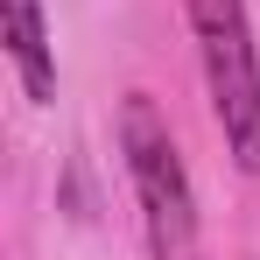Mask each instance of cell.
Here are the masks:
<instances>
[{
    "instance_id": "obj_2",
    "label": "cell",
    "mask_w": 260,
    "mask_h": 260,
    "mask_svg": "<svg viewBox=\"0 0 260 260\" xmlns=\"http://www.w3.org/2000/svg\"><path fill=\"white\" fill-rule=\"evenodd\" d=\"M120 148H127V176L148 204V225H155V253H190V232H197V204H190V176H183V155H176L169 127L155 113L148 91H127L120 106Z\"/></svg>"
},
{
    "instance_id": "obj_4",
    "label": "cell",
    "mask_w": 260,
    "mask_h": 260,
    "mask_svg": "<svg viewBox=\"0 0 260 260\" xmlns=\"http://www.w3.org/2000/svg\"><path fill=\"white\" fill-rule=\"evenodd\" d=\"M169 260H190V253H169Z\"/></svg>"
},
{
    "instance_id": "obj_3",
    "label": "cell",
    "mask_w": 260,
    "mask_h": 260,
    "mask_svg": "<svg viewBox=\"0 0 260 260\" xmlns=\"http://www.w3.org/2000/svg\"><path fill=\"white\" fill-rule=\"evenodd\" d=\"M0 28H7V56L21 71V85L36 106L56 99V56H49V28H43V0H0Z\"/></svg>"
},
{
    "instance_id": "obj_1",
    "label": "cell",
    "mask_w": 260,
    "mask_h": 260,
    "mask_svg": "<svg viewBox=\"0 0 260 260\" xmlns=\"http://www.w3.org/2000/svg\"><path fill=\"white\" fill-rule=\"evenodd\" d=\"M190 21L204 43V78H211L225 148L239 169H260V56L246 28V0H190Z\"/></svg>"
}]
</instances>
